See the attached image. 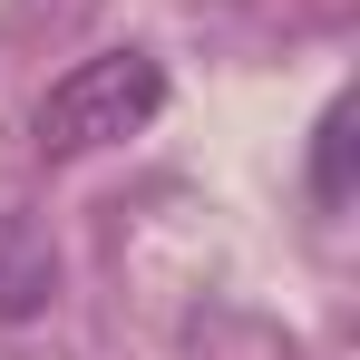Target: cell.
Masks as SVG:
<instances>
[{
  "instance_id": "6da1fadb",
  "label": "cell",
  "mask_w": 360,
  "mask_h": 360,
  "mask_svg": "<svg viewBox=\"0 0 360 360\" xmlns=\"http://www.w3.org/2000/svg\"><path fill=\"white\" fill-rule=\"evenodd\" d=\"M166 108V68L146 59V49H88V59L68 68L59 88L39 98V117H30V146L68 166V156H98V146H127L136 127Z\"/></svg>"
},
{
  "instance_id": "7a4b0ae2",
  "label": "cell",
  "mask_w": 360,
  "mask_h": 360,
  "mask_svg": "<svg viewBox=\"0 0 360 360\" xmlns=\"http://www.w3.org/2000/svg\"><path fill=\"white\" fill-rule=\"evenodd\" d=\"M59 292V243L39 234L20 205H0V321H30Z\"/></svg>"
},
{
  "instance_id": "3957f363",
  "label": "cell",
  "mask_w": 360,
  "mask_h": 360,
  "mask_svg": "<svg viewBox=\"0 0 360 360\" xmlns=\"http://www.w3.org/2000/svg\"><path fill=\"white\" fill-rule=\"evenodd\" d=\"M311 195H321V205H341V195H351V98H331V117H321V146H311Z\"/></svg>"
}]
</instances>
